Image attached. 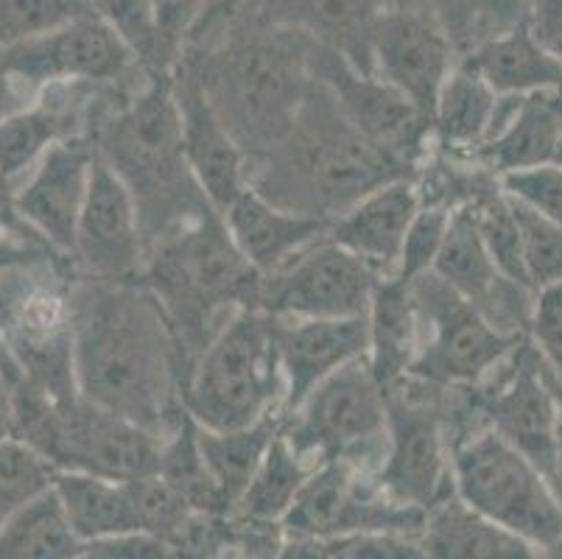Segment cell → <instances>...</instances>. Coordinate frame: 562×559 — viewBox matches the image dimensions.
<instances>
[{
	"label": "cell",
	"mask_w": 562,
	"mask_h": 559,
	"mask_svg": "<svg viewBox=\"0 0 562 559\" xmlns=\"http://www.w3.org/2000/svg\"><path fill=\"white\" fill-rule=\"evenodd\" d=\"M79 559H101V557H99V554H95V551H93V548H90V551H87V554H81V557H79Z\"/></svg>",
	"instance_id": "cell-56"
},
{
	"label": "cell",
	"mask_w": 562,
	"mask_h": 559,
	"mask_svg": "<svg viewBox=\"0 0 562 559\" xmlns=\"http://www.w3.org/2000/svg\"><path fill=\"white\" fill-rule=\"evenodd\" d=\"M554 166H560V168H562V141H560V146H557V154H554Z\"/></svg>",
	"instance_id": "cell-55"
},
{
	"label": "cell",
	"mask_w": 562,
	"mask_h": 559,
	"mask_svg": "<svg viewBox=\"0 0 562 559\" xmlns=\"http://www.w3.org/2000/svg\"><path fill=\"white\" fill-rule=\"evenodd\" d=\"M498 101V92L468 62L459 59L434 107V148L453 157H470L487 141Z\"/></svg>",
	"instance_id": "cell-32"
},
{
	"label": "cell",
	"mask_w": 562,
	"mask_h": 559,
	"mask_svg": "<svg viewBox=\"0 0 562 559\" xmlns=\"http://www.w3.org/2000/svg\"><path fill=\"white\" fill-rule=\"evenodd\" d=\"M420 540L428 559H543L538 546L487 521L457 495L428 512Z\"/></svg>",
	"instance_id": "cell-28"
},
{
	"label": "cell",
	"mask_w": 562,
	"mask_h": 559,
	"mask_svg": "<svg viewBox=\"0 0 562 559\" xmlns=\"http://www.w3.org/2000/svg\"><path fill=\"white\" fill-rule=\"evenodd\" d=\"M453 495L487 521L549 551L562 540V504L538 465L493 428L459 439L451 454Z\"/></svg>",
	"instance_id": "cell-9"
},
{
	"label": "cell",
	"mask_w": 562,
	"mask_h": 559,
	"mask_svg": "<svg viewBox=\"0 0 562 559\" xmlns=\"http://www.w3.org/2000/svg\"><path fill=\"white\" fill-rule=\"evenodd\" d=\"M283 400L274 320L260 308H244L218 331L193 361L182 392L188 417L213 431L283 417Z\"/></svg>",
	"instance_id": "cell-7"
},
{
	"label": "cell",
	"mask_w": 562,
	"mask_h": 559,
	"mask_svg": "<svg viewBox=\"0 0 562 559\" xmlns=\"http://www.w3.org/2000/svg\"><path fill=\"white\" fill-rule=\"evenodd\" d=\"M386 7L390 0H255L249 12L336 51L361 74H372L370 34Z\"/></svg>",
	"instance_id": "cell-26"
},
{
	"label": "cell",
	"mask_w": 562,
	"mask_h": 559,
	"mask_svg": "<svg viewBox=\"0 0 562 559\" xmlns=\"http://www.w3.org/2000/svg\"><path fill=\"white\" fill-rule=\"evenodd\" d=\"M554 378V376H551ZM557 389V445H554V468H551V487L562 504V387L554 381Z\"/></svg>",
	"instance_id": "cell-53"
},
{
	"label": "cell",
	"mask_w": 562,
	"mask_h": 559,
	"mask_svg": "<svg viewBox=\"0 0 562 559\" xmlns=\"http://www.w3.org/2000/svg\"><path fill=\"white\" fill-rule=\"evenodd\" d=\"M90 551L65 517L54 487L0 529V559H79Z\"/></svg>",
	"instance_id": "cell-35"
},
{
	"label": "cell",
	"mask_w": 562,
	"mask_h": 559,
	"mask_svg": "<svg viewBox=\"0 0 562 559\" xmlns=\"http://www.w3.org/2000/svg\"><path fill=\"white\" fill-rule=\"evenodd\" d=\"M526 338L562 387V283L535 291Z\"/></svg>",
	"instance_id": "cell-43"
},
{
	"label": "cell",
	"mask_w": 562,
	"mask_h": 559,
	"mask_svg": "<svg viewBox=\"0 0 562 559\" xmlns=\"http://www.w3.org/2000/svg\"><path fill=\"white\" fill-rule=\"evenodd\" d=\"M140 280L166 311L188 364L244 308H258L263 275L235 246L218 213L162 238Z\"/></svg>",
	"instance_id": "cell-5"
},
{
	"label": "cell",
	"mask_w": 562,
	"mask_h": 559,
	"mask_svg": "<svg viewBox=\"0 0 562 559\" xmlns=\"http://www.w3.org/2000/svg\"><path fill=\"white\" fill-rule=\"evenodd\" d=\"M446 398L448 389L412 376L386 392V448L375 484L426 515L453 495Z\"/></svg>",
	"instance_id": "cell-11"
},
{
	"label": "cell",
	"mask_w": 562,
	"mask_h": 559,
	"mask_svg": "<svg viewBox=\"0 0 562 559\" xmlns=\"http://www.w3.org/2000/svg\"><path fill=\"white\" fill-rule=\"evenodd\" d=\"M526 25L535 40L562 65V0H529Z\"/></svg>",
	"instance_id": "cell-47"
},
{
	"label": "cell",
	"mask_w": 562,
	"mask_h": 559,
	"mask_svg": "<svg viewBox=\"0 0 562 559\" xmlns=\"http://www.w3.org/2000/svg\"><path fill=\"white\" fill-rule=\"evenodd\" d=\"M70 264L76 275L110 283L140 280L146 269V238L135 197L124 179L101 160L99 152Z\"/></svg>",
	"instance_id": "cell-19"
},
{
	"label": "cell",
	"mask_w": 562,
	"mask_h": 559,
	"mask_svg": "<svg viewBox=\"0 0 562 559\" xmlns=\"http://www.w3.org/2000/svg\"><path fill=\"white\" fill-rule=\"evenodd\" d=\"M560 141L562 90L501 96L487 141L468 160L495 177H504V174L554 163Z\"/></svg>",
	"instance_id": "cell-24"
},
{
	"label": "cell",
	"mask_w": 562,
	"mask_h": 559,
	"mask_svg": "<svg viewBox=\"0 0 562 559\" xmlns=\"http://www.w3.org/2000/svg\"><path fill=\"white\" fill-rule=\"evenodd\" d=\"M54 492L68 523L87 546L140 532L130 481L99 479L87 473H56Z\"/></svg>",
	"instance_id": "cell-30"
},
{
	"label": "cell",
	"mask_w": 562,
	"mask_h": 559,
	"mask_svg": "<svg viewBox=\"0 0 562 559\" xmlns=\"http://www.w3.org/2000/svg\"><path fill=\"white\" fill-rule=\"evenodd\" d=\"M34 96L14 79L9 70L0 68V123L7 121L12 112L23 110L25 104H32Z\"/></svg>",
	"instance_id": "cell-51"
},
{
	"label": "cell",
	"mask_w": 562,
	"mask_h": 559,
	"mask_svg": "<svg viewBox=\"0 0 562 559\" xmlns=\"http://www.w3.org/2000/svg\"><path fill=\"white\" fill-rule=\"evenodd\" d=\"M280 431H283V417L260 420L247 428L233 431H213L196 425L199 454H202L218 490L224 492L229 510H235Z\"/></svg>",
	"instance_id": "cell-33"
},
{
	"label": "cell",
	"mask_w": 562,
	"mask_h": 559,
	"mask_svg": "<svg viewBox=\"0 0 562 559\" xmlns=\"http://www.w3.org/2000/svg\"><path fill=\"white\" fill-rule=\"evenodd\" d=\"M171 76L180 104L186 160L207 202L222 215L249 188L247 157L216 115L199 81L180 65H173Z\"/></svg>",
	"instance_id": "cell-22"
},
{
	"label": "cell",
	"mask_w": 562,
	"mask_h": 559,
	"mask_svg": "<svg viewBox=\"0 0 562 559\" xmlns=\"http://www.w3.org/2000/svg\"><path fill=\"white\" fill-rule=\"evenodd\" d=\"M383 277L325 235L289 264L263 275L258 308L274 320L367 316Z\"/></svg>",
	"instance_id": "cell-13"
},
{
	"label": "cell",
	"mask_w": 562,
	"mask_h": 559,
	"mask_svg": "<svg viewBox=\"0 0 562 559\" xmlns=\"http://www.w3.org/2000/svg\"><path fill=\"white\" fill-rule=\"evenodd\" d=\"M18 439V403H14V376L0 364V443Z\"/></svg>",
	"instance_id": "cell-50"
},
{
	"label": "cell",
	"mask_w": 562,
	"mask_h": 559,
	"mask_svg": "<svg viewBox=\"0 0 562 559\" xmlns=\"http://www.w3.org/2000/svg\"><path fill=\"white\" fill-rule=\"evenodd\" d=\"M509 197V193H507ZM513 199V197H509ZM520 238V264L531 291L562 283V227L513 199Z\"/></svg>",
	"instance_id": "cell-40"
},
{
	"label": "cell",
	"mask_w": 562,
	"mask_h": 559,
	"mask_svg": "<svg viewBox=\"0 0 562 559\" xmlns=\"http://www.w3.org/2000/svg\"><path fill=\"white\" fill-rule=\"evenodd\" d=\"M274 320V316H272ZM280 367L285 378L283 417L319 387L325 378L370 353L367 316L350 320H274Z\"/></svg>",
	"instance_id": "cell-23"
},
{
	"label": "cell",
	"mask_w": 562,
	"mask_h": 559,
	"mask_svg": "<svg viewBox=\"0 0 562 559\" xmlns=\"http://www.w3.org/2000/svg\"><path fill=\"white\" fill-rule=\"evenodd\" d=\"M283 437L314 468L347 461L375 476L386 448V392L370 361L359 358L325 378L283 417Z\"/></svg>",
	"instance_id": "cell-10"
},
{
	"label": "cell",
	"mask_w": 562,
	"mask_h": 559,
	"mask_svg": "<svg viewBox=\"0 0 562 559\" xmlns=\"http://www.w3.org/2000/svg\"><path fill=\"white\" fill-rule=\"evenodd\" d=\"M487 428L538 465L551 481L557 445V389L529 338L518 342L490 378L473 387Z\"/></svg>",
	"instance_id": "cell-17"
},
{
	"label": "cell",
	"mask_w": 562,
	"mask_h": 559,
	"mask_svg": "<svg viewBox=\"0 0 562 559\" xmlns=\"http://www.w3.org/2000/svg\"><path fill=\"white\" fill-rule=\"evenodd\" d=\"M426 512L392 501L375 476L347 461H325L300 490L283 517L285 537H350L364 532H408L420 535Z\"/></svg>",
	"instance_id": "cell-15"
},
{
	"label": "cell",
	"mask_w": 562,
	"mask_h": 559,
	"mask_svg": "<svg viewBox=\"0 0 562 559\" xmlns=\"http://www.w3.org/2000/svg\"><path fill=\"white\" fill-rule=\"evenodd\" d=\"M95 166L90 137L56 143L43 160L14 185V208L20 222L56 255L70 260L76 246L81 208Z\"/></svg>",
	"instance_id": "cell-20"
},
{
	"label": "cell",
	"mask_w": 562,
	"mask_h": 559,
	"mask_svg": "<svg viewBox=\"0 0 562 559\" xmlns=\"http://www.w3.org/2000/svg\"><path fill=\"white\" fill-rule=\"evenodd\" d=\"M249 188L294 213L334 222L406 166L378 152L345 118L330 90L314 79L303 110L283 137L249 163Z\"/></svg>",
	"instance_id": "cell-3"
},
{
	"label": "cell",
	"mask_w": 562,
	"mask_h": 559,
	"mask_svg": "<svg viewBox=\"0 0 562 559\" xmlns=\"http://www.w3.org/2000/svg\"><path fill=\"white\" fill-rule=\"evenodd\" d=\"M453 210L439 208V204H423L420 213L414 215L412 227H408L406 244H403L401 260H397L395 275L406 283L417 280V277L434 271V264L439 258V249L446 244L448 227H451Z\"/></svg>",
	"instance_id": "cell-42"
},
{
	"label": "cell",
	"mask_w": 562,
	"mask_h": 559,
	"mask_svg": "<svg viewBox=\"0 0 562 559\" xmlns=\"http://www.w3.org/2000/svg\"><path fill=\"white\" fill-rule=\"evenodd\" d=\"M501 188L520 202L524 208L535 210L543 219L562 227V168L554 163H546L538 168H526V171L504 174Z\"/></svg>",
	"instance_id": "cell-44"
},
{
	"label": "cell",
	"mask_w": 562,
	"mask_h": 559,
	"mask_svg": "<svg viewBox=\"0 0 562 559\" xmlns=\"http://www.w3.org/2000/svg\"><path fill=\"white\" fill-rule=\"evenodd\" d=\"M149 74H168L177 56L162 34L157 0H87Z\"/></svg>",
	"instance_id": "cell-38"
},
{
	"label": "cell",
	"mask_w": 562,
	"mask_h": 559,
	"mask_svg": "<svg viewBox=\"0 0 562 559\" xmlns=\"http://www.w3.org/2000/svg\"><path fill=\"white\" fill-rule=\"evenodd\" d=\"M87 9V0H0V51L32 43Z\"/></svg>",
	"instance_id": "cell-41"
},
{
	"label": "cell",
	"mask_w": 562,
	"mask_h": 559,
	"mask_svg": "<svg viewBox=\"0 0 562 559\" xmlns=\"http://www.w3.org/2000/svg\"><path fill=\"white\" fill-rule=\"evenodd\" d=\"M334 543H336V540H334ZM336 559H339V557H336Z\"/></svg>",
	"instance_id": "cell-58"
},
{
	"label": "cell",
	"mask_w": 562,
	"mask_h": 559,
	"mask_svg": "<svg viewBox=\"0 0 562 559\" xmlns=\"http://www.w3.org/2000/svg\"><path fill=\"white\" fill-rule=\"evenodd\" d=\"M0 235H34L20 222L18 208H14V188L3 177H0Z\"/></svg>",
	"instance_id": "cell-52"
},
{
	"label": "cell",
	"mask_w": 562,
	"mask_h": 559,
	"mask_svg": "<svg viewBox=\"0 0 562 559\" xmlns=\"http://www.w3.org/2000/svg\"><path fill=\"white\" fill-rule=\"evenodd\" d=\"M0 364H3V353H0Z\"/></svg>",
	"instance_id": "cell-57"
},
{
	"label": "cell",
	"mask_w": 562,
	"mask_h": 559,
	"mask_svg": "<svg viewBox=\"0 0 562 559\" xmlns=\"http://www.w3.org/2000/svg\"><path fill=\"white\" fill-rule=\"evenodd\" d=\"M314 76L328 87L347 121L386 157L417 174L434 148L431 118L386 85L381 76L361 74L330 48L314 43L311 51Z\"/></svg>",
	"instance_id": "cell-16"
},
{
	"label": "cell",
	"mask_w": 562,
	"mask_h": 559,
	"mask_svg": "<svg viewBox=\"0 0 562 559\" xmlns=\"http://www.w3.org/2000/svg\"><path fill=\"white\" fill-rule=\"evenodd\" d=\"M157 473L173 487V492L191 506L196 515H213V517H229V510L224 492L213 481L211 470L204 465L202 454L196 445V423L186 414L180 428L173 431L171 437L162 443L160 470Z\"/></svg>",
	"instance_id": "cell-37"
},
{
	"label": "cell",
	"mask_w": 562,
	"mask_h": 559,
	"mask_svg": "<svg viewBox=\"0 0 562 559\" xmlns=\"http://www.w3.org/2000/svg\"><path fill=\"white\" fill-rule=\"evenodd\" d=\"M213 0H157V12H160L162 34L168 40V48L180 59L191 31L196 29L204 12L211 9Z\"/></svg>",
	"instance_id": "cell-46"
},
{
	"label": "cell",
	"mask_w": 562,
	"mask_h": 559,
	"mask_svg": "<svg viewBox=\"0 0 562 559\" xmlns=\"http://www.w3.org/2000/svg\"><path fill=\"white\" fill-rule=\"evenodd\" d=\"M457 54L426 0H392L370 34L372 74L434 118L439 90L457 68Z\"/></svg>",
	"instance_id": "cell-18"
},
{
	"label": "cell",
	"mask_w": 562,
	"mask_h": 559,
	"mask_svg": "<svg viewBox=\"0 0 562 559\" xmlns=\"http://www.w3.org/2000/svg\"><path fill=\"white\" fill-rule=\"evenodd\" d=\"M311 51L314 43L303 34L266 23L247 9L188 40L177 65L199 81L249 168L303 110L316 79Z\"/></svg>",
	"instance_id": "cell-2"
},
{
	"label": "cell",
	"mask_w": 562,
	"mask_h": 559,
	"mask_svg": "<svg viewBox=\"0 0 562 559\" xmlns=\"http://www.w3.org/2000/svg\"><path fill=\"white\" fill-rule=\"evenodd\" d=\"M278 559H336V543L328 537H285Z\"/></svg>",
	"instance_id": "cell-49"
},
{
	"label": "cell",
	"mask_w": 562,
	"mask_h": 559,
	"mask_svg": "<svg viewBox=\"0 0 562 559\" xmlns=\"http://www.w3.org/2000/svg\"><path fill=\"white\" fill-rule=\"evenodd\" d=\"M334 540L339 559H428L420 535L408 532H364Z\"/></svg>",
	"instance_id": "cell-45"
},
{
	"label": "cell",
	"mask_w": 562,
	"mask_h": 559,
	"mask_svg": "<svg viewBox=\"0 0 562 559\" xmlns=\"http://www.w3.org/2000/svg\"><path fill=\"white\" fill-rule=\"evenodd\" d=\"M367 322H370L367 361L381 381L383 392H390L412 376L417 345H420L412 283L401 277H383L367 311Z\"/></svg>",
	"instance_id": "cell-29"
},
{
	"label": "cell",
	"mask_w": 562,
	"mask_h": 559,
	"mask_svg": "<svg viewBox=\"0 0 562 559\" xmlns=\"http://www.w3.org/2000/svg\"><path fill=\"white\" fill-rule=\"evenodd\" d=\"M0 68L32 96L50 85H130L149 74L93 9L32 43L0 51Z\"/></svg>",
	"instance_id": "cell-14"
},
{
	"label": "cell",
	"mask_w": 562,
	"mask_h": 559,
	"mask_svg": "<svg viewBox=\"0 0 562 559\" xmlns=\"http://www.w3.org/2000/svg\"><path fill=\"white\" fill-rule=\"evenodd\" d=\"M498 96L562 90V65L535 40L529 25L498 34L462 56Z\"/></svg>",
	"instance_id": "cell-31"
},
{
	"label": "cell",
	"mask_w": 562,
	"mask_h": 559,
	"mask_svg": "<svg viewBox=\"0 0 562 559\" xmlns=\"http://www.w3.org/2000/svg\"><path fill=\"white\" fill-rule=\"evenodd\" d=\"M420 208V191L414 177L392 179L334 219L328 238L367 260L381 277H390L395 275L408 227Z\"/></svg>",
	"instance_id": "cell-25"
},
{
	"label": "cell",
	"mask_w": 562,
	"mask_h": 559,
	"mask_svg": "<svg viewBox=\"0 0 562 559\" xmlns=\"http://www.w3.org/2000/svg\"><path fill=\"white\" fill-rule=\"evenodd\" d=\"M56 470L23 439L0 443V529L54 487Z\"/></svg>",
	"instance_id": "cell-39"
},
{
	"label": "cell",
	"mask_w": 562,
	"mask_h": 559,
	"mask_svg": "<svg viewBox=\"0 0 562 559\" xmlns=\"http://www.w3.org/2000/svg\"><path fill=\"white\" fill-rule=\"evenodd\" d=\"M314 470V465L305 456H300L280 431L229 517L241 523L280 526Z\"/></svg>",
	"instance_id": "cell-34"
},
{
	"label": "cell",
	"mask_w": 562,
	"mask_h": 559,
	"mask_svg": "<svg viewBox=\"0 0 562 559\" xmlns=\"http://www.w3.org/2000/svg\"><path fill=\"white\" fill-rule=\"evenodd\" d=\"M434 275L462 294L501 333L526 338L535 291L515 283L513 277L498 269L473 224V215L464 208L453 210Z\"/></svg>",
	"instance_id": "cell-21"
},
{
	"label": "cell",
	"mask_w": 562,
	"mask_h": 559,
	"mask_svg": "<svg viewBox=\"0 0 562 559\" xmlns=\"http://www.w3.org/2000/svg\"><path fill=\"white\" fill-rule=\"evenodd\" d=\"M222 219L235 246L260 275H272L294 255L325 238L330 230V222L325 219L280 208L260 197L255 188H247L235 199Z\"/></svg>",
	"instance_id": "cell-27"
},
{
	"label": "cell",
	"mask_w": 562,
	"mask_h": 559,
	"mask_svg": "<svg viewBox=\"0 0 562 559\" xmlns=\"http://www.w3.org/2000/svg\"><path fill=\"white\" fill-rule=\"evenodd\" d=\"M412 300L420 325L412 378L434 387H479L518 347V342H524L490 325L476 308L434 271L412 280Z\"/></svg>",
	"instance_id": "cell-12"
},
{
	"label": "cell",
	"mask_w": 562,
	"mask_h": 559,
	"mask_svg": "<svg viewBox=\"0 0 562 559\" xmlns=\"http://www.w3.org/2000/svg\"><path fill=\"white\" fill-rule=\"evenodd\" d=\"M12 376L18 439L37 450L56 473L135 481L160 470L162 437L95 406L81 394L56 400L25 383L14 369Z\"/></svg>",
	"instance_id": "cell-6"
},
{
	"label": "cell",
	"mask_w": 562,
	"mask_h": 559,
	"mask_svg": "<svg viewBox=\"0 0 562 559\" xmlns=\"http://www.w3.org/2000/svg\"><path fill=\"white\" fill-rule=\"evenodd\" d=\"M70 260H43L0 275V353L25 383L56 400L79 394L74 372Z\"/></svg>",
	"instance_id": "cell-8"
},
{
	"label": "cell",
	"mask_w": 562,
	"mask_h": 559,
	"mask_svg": "<svg viewBox=\"0 0 562 559\" xmlns=\"http://www.w3.org/2000/svg\"><path fill=\"white\" fill-rule=\"evenodd\" d=\"M43 260H68L56 255L45 241L34 235H0V275L18 266L43 264Z\"/></svg>",
	"instance_id": "cell-48"
},
{
	"label": "cell",
	"mask_w": 562,
	"mask_h": 559,
	"mask_svg": "<svg viewBox=\"0 0 562 559\" xmlns=\"http://www.w3.org/2000/svg\"><path fill=\"white\" fill-rule=\"evenodd\" d=\"M543 559H562V540L557 546H551L549 551H543Z\"/></svg>",
	"instance_id": "cell-54"
},
{
	"label": "cell",
	"mask_w": 562,
	"mask_h": 559,
	"mask_svg": "<svg viewBox=\"0 0 562 559\" xmlns=\"http://www.w3.org/2000/svg\"><path fill=\"white\" fill-rule=\"evenodd\" d=\"M457 59L526 23L529 0H426Z\"/></svg>",
	"instance_id": "cell-36"
},
{
	"label": "cell",
	"mask_w": 562,
	"mask_h": 559,
	"mask_svg": "<svg viewBox=\"0 0 562 559\" xmlns=\"http://www.w3.org/2000/svg\"><path fill=\"white\" fill-rule=\"evenodd\" d=\"M90 141L135 197L146 258L162 238L216 213L186 160L171 70L149 74L112 104Z\"/></svg>",
	"instance_id": "cell-4"
},
{
	"label": "cell",
	"mask_w": 562,
	"mask_h": 559,
	"mask_svg": "<svg viewBox=\"0 0 562 559\" xmlns=\"http://www.w3.org/2000/svg\"><path fill=\"white\" fill-rule=\"evenodd\" d=\"M70 311L81 398L171 437L188 414L182 392L191 364L149 286L74 275Z\"/></svg>",
	"instance_id": "cell-1"
}]
</instances>
